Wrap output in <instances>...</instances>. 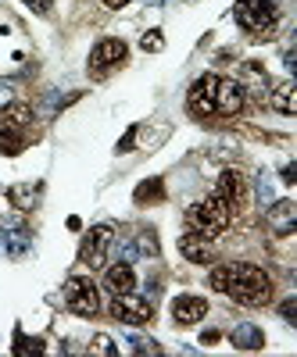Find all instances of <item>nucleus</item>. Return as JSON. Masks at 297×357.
I'll use <instances>...</instances> for the list:
<instances>
[{"label":"nucleus","instance_id":"obj_1","mask_svg":"<svg viewBox=\"0 0 297 357\" xmlns=\"http://www.w3.org/2000/svg\"><path fill=\"white\" fill-rule=\"evenodd\" d=\"M226 293L233 296L236 304H265L273 296V279L261 272L258 264H240V261H233L229 264V286Z\"/></svg>","mask_w":297,"mask_h":357},{"label":"nucleus","instance_id":"obj_23","mask_svg":"<svg viewBox=\"0 0 297 357\" xmlns=\"http://www.w3.org/2000/svg\"><path fill=\"white\" fill-rule=\"evenodd\" d=\"M90 354H104V357H115L118 354V347H115V340L111 336H94V343H90Z\"/></svg>","mask_w":297,"mask_h":357},{"label":"nucleus","instance_id":"obj_25","mask_svg":"<svg viewBox=\"0 0 297 357\" xmlns=\"http://www.w3.org/2000/svg\"><path fill=\"white\" fill-rule=\"evenodd\" d=\"M140 47H143L147 54H158V50L165 47V36L158 33V29H151V33H143V40H140Z\"/></svg>","mask_w":297,"mask_h":357},{"label":"nucleus","instance_id":"obj_22","mask_svg":"<svg viewBox=\"0 0 297 357\" xmlns=\"http://www.w3.org/2000/svg\"><path fill=\"white\" fill-rule=\"evenodd\" d=\"M208 286H212L215 293H226V286H229V264H215L212 275H208Z\"/></svg>","mask_w":297,"mask_h":357},{"label":"nucleus","instance_id":"obj_4","mask_svg":"<svg viewBox=\"0 0 297 357\" xmlns=\"http://www.w3.org/2000/svg\"><path fill=\"white\" fill-rule=\"evenodd\" d=\"M65 304L72 314L79 318H97L101 314V293H97V282L86 279V275H72L65 282Z\"/></svg>","mask_w":297,"mask_h":357},{"label":"nucleus","instance_id":"obj_10","mask_svg":"<svg viewBox=\"0 0 297 357\" xmlns=\"http://www.w3.org/2000/svg\"><path fill=\"white\" fill-rule=\"evenodd\" d=\"M215 193L229 204V211H240V207H244V197H247V186H244L240 172H236V168H226V172L219 175V183H215Z\"/></svg>","mask_w":297,"mask_h":357},{"label":"nucleus","instance_id":"obj_13","mask_svg":"<svg viewBox=\"0 0 297 357\" xmlns=\"http://www.w3.org/2000/svg\"><path fill=\"white\" fill-rule=\"evenodd\" d=\"M208 314V301L204 296H175L172 301V321L175 325H194Z\"/></svg>","mask_w":297,"mask_h":357},{"label":"nucleus","instance_id":"obj_18","mask_svg":"<svg viewBox=\"0 0 297 357\" xmlns=\"http://www.w3.org/2000/svg\"><path fill=\"white\" fill-rule=\"evenodd\" d=\"M233 347L236 350H261L265 347V333L258 329V325L244 321V325H236V329H233Z\"/></svg>","mask_w":297,"mask_h":357},{"label":"nucleus","instance_id":"obj_12","mask_svg":"<svg viewBox=\"0 0 297 357\" xmlns=\"http://www.w3.org/2000/svg\"><path fill=\"white\" fill-rule=\"evenodd\" d=\"M269 229L276 236H290L297 229V204L294 200H273L269 204Z\"/></svg>","mask_w":297,"mask_h":357},{"label":"nucleus","instance_id":"obj_9","mask_svg":"<svg viewBox=\"0 0 297 357\" xmlns=\"http://www.w3.org/2000/svg\"><path fill=\"white\" fill-rule=\"evenodd\" d=\"M244 104H247L244 86L236 82V79H222V75H219V86H215V114L233 118V114L244 111Z\"/></svg>","mask_w":297,"mask_h":357},{"label":"nucleus","instance_id":"obj_7","mask_svg":"<svg viewBox=\"0 0 297 357\" xmlns=\"http://www.w3.org/2000/svg\"><path fill=\"white\" fill-rule=\"evenodd\" d=\"M111 243H115V229H111V225H94L90 232L82 236L79 261H82L86 268H101L104 257H108V250H111Z\"/></svg>","mask_w":297,"mask_h":357},{"label":"nucleus","instance_id":"obj_31","mask_svg":"<svg viewBox=\"0 0 297 357\" xmlns=\"http://www.w3.org/2000/svg\"><path fill=\"white\" fill-rule=\"evenodd\" d=\"M294 178H297V165H283V183L290 186V183H294Z\"/></svg>","mask_w":297,"mask_h":357},{"label":"nucleus","instance_id":"obj_2","mask_svg":"<svg viewBox=\"0 0 297 357\" xmlns=\"http://www.w3.org/2000/svg\"><path fill=\"white\" fill-rule=\"evenodd\" d=\"M229 218H233V211H229V204H226L219 193L197 200L190 211H187V225H190V232H201V236H208V240H215L219 232H226Z\"/></svg>","mask_w":297,"mask_h":357},{"label":"nucleus","instance_id":"obj_27","mask_svg":"<svg viewBox=\"0 0 297 357\" xmlns=\"http://www.w3.org/2000/svg\"><path fill=\"white\" fill-rule=\"evenodd\" d=\"M136 136H140V126L126 129V136L118 139V146H115V151H118V154H126V151H133V146H136Z\"/></svg>","mask_w":297,"mask_h":357},{"label":"nucleus","instance_id":"obj_26","mask_svg":"<svg viewBox=\"0 0 297 357\" xmlns=\"http://www.w3.org/2000/svg\"><path fill=\"white\" fill-rule=\"evenodd\" d=\"M258 200H261L265 207H269V204H273V178H269V175H265V172L258 175Z\"/></svg>","mask_w":297,"mask_h":357},{"label":"nucleus","instance_id":"obj_15","mask_svg":"<svg viewBox=\"0 0 297 357\" xmlns=\"http://www.w3.org/2000/svg\"><path fill=\"white\" fill-rule=\"evenodd\" d=\"M133 286H136V272L129 261H115L104 272V289H111V293H129Z\"/></svg>","mask_w":297,"mask_h":357},{"label":"nucleus","instance_id":"obj_11","mask_svg":"<svg viewBox=\"0 0 297 357\" xmlns=\"http://www.w3.org/2000/svg\"><path fill=\"white\" fill-rule=\"evenodd\" d=\"M29 247H33V232H29L25 225H4V229H0V254L25 257Z\"/></svg>","mask_w":297,"mask_h":357},{"label":"nucleus","instance_id":"obj_6","mask_svg":"<svg viewBox=\"0 0 297 357\" xmlns=\"http://www.w3.org/2000/svg\"><path fill=\"white\" fill-rule=\"evenodd\" d=\"M111 318L122 321V325H151L154 307H151V301H147V296H136L133 289H129V293H115Z\"/></svg>","mask_w":297,"mask_h":357},{"label":"nucleus","instance_id":"obj_17","mask_svg":"<svg viewBox=\"0 0 297 357\" xmlns=\"http://www.w3.org/2000/svg\"><path fill=\"white\" fill-rule=\"evenodd\" d=\"M29 146V132H22V129H15V126H8L4 118H0V154H8V158H15V154H22Z\"/></svg>","mask_w":297,"mask_h":357},{"label":"nucleus","instance_id":"obj_28","mask_svg":"<svg viewBox=\"0 0 297 357\" xmlns=\"http://www.w3.org/2000/svg\"><path fill=\"white\" fill-rule=\"evenodd\" d=\"M22 4H25L29 11H36V15H50V8H54V0H22Z\"/></svg>","mask_w":297,"mask_h":357},{"label":"nucleus","instance_id":"obj_21","mask_svg":"<svg viewBox=\"0 0 297 357\" xmlns=\"http://www.w3.org/2000/svg\"><path fill=\"white\" fill-rule=\"evenodd\" d=\"M15 357H33V354H43V340H33V336H25L22 329L15 333V347H11Z\"/></svg>","mask_w":297,"mask_h":357},{"label":"nucleus","instance_id":"obj_19","mask_svg":"<svg viewBox=\"0 0 297 357\" xmlns=\"http://www.w3.org/2000/svg\"><path fill=\"white\" fill-rule=\"evenodd\" d=\"M133 200L136 204H161L165 200V183H161V178H143V183L136 186V193H133Z\"/></svg>","mask_w":297,"mask_h":357},{"label":"nucleus","instance_id":"obj_29","mask_svg":"<svg viewBox=\"0 0 297 357\" xmlns=\"http://www.w3.org/2000/svg\"><path fill=\"white\" fill-rule=\"evenodd\" d=\"M294 311H297V301H294V296H290V301H287V304H283V307H280V314H283V318H287V321H294V318H297V314H294Z\"/></svg>","mask_w":297,"mask_h":357},{"label":"nucleus","instance_id":"obj_8","mask_svg":"<svg viewBox=\"0 0 297 357\" xmlns=\"http://www.w3.org/2000/svg\"><path fill=\"white\" fill-rule=\"evenodd\" d=\"M215 86H219V75H212V72H204L201 79H194L190 93H187L190 114H197V118H212L215 114Z\"/></svg>","mask_w":297,"mask_h":357},{"label":"nucleus","instance_id":"obj_20","mask_svg":"<svg viewBox=\"0 0 297 357\" xmlns=\"http://www.w3.org/2000/svg\"><path fill=\"white\" fill-rule=\"evenodd\" d=\"M294 89H297V86H294L290 79H287V82H280V86L273 89V97H269V104H273V107H276L280 114H294V111H297V100H294Z\"/></svg>","mask_w":297,"mask_h":357},{"label":"nucleus","instance_id":"obj_3","mask_svg":"<svg viewBox=\"0 0 297 357\" xmlns=\"http://www.w3.org/2000/svg\"><path fill=\"white\" fill-rule=\"evenodd\" d=\"M236 22L254 40H269L276 33V4L273 0H236Z\"/></svg>","mask_w":297,"mask_h":357},{"label":"nucleus","instance_id":"obj_14","mask_svg":"<svg viewBox=\"0 0 297 357\" xmlns=\"http://www.w3.org/2000/svg\"><path fill=\"white\" fill-rule=\"evenodd\" d=\"M180 254L194 264H208L212 261V240L201 236V232H183L180 236Z\"/></svg>","mask_w":297,"mask_h":357},{"label":"nucleus","instance_id":"obj_30","mask_svg":"<svg viewBox=\"0 0 297 357\" xmlns=\"http://www.w3.org/2000/svg\"><path fill=\"white\" fill-rule=\"evenodd\" d=\"M201 343H204V347H215V343H219V329H204V333H201Z\"/></svg>","mask_w":297,"mask_h":357},{"label":"nucleus","instance_id":"obj_32","mask_svg":"<svg viewBox=\"0 0 297 357\" xmlns=\"http://www.w3.org/2000/svg\"><path fill=\"white\" fill-rule=\"evenodd\" d=\"M104 4H108V8H126L129 0H104Z\"/></svg>","mask_w":297,"mask_h":357},{"label":"nucleus","instance_id":"obj_5","mask_svg":"<svg viewBox=\"0 0 297 357\" xmlns=\"http://www.w3.org/2000/svg\"><path fill=\"white\" fill-rule=\"evenodd\" d=\"M129 57L126 40H101L90 50V79H108L111 72H118Z\"/></svg>","mask_w":297,"mask_h":357},{"label":"nucleus","instance_id":"obj_16","mask_svg":"<svg viewBox=\"0 0 297 357\" xmlns=\"http://www.w3.org/2000/svg\"><path fill=\"white\" fill-rule=\"evenodd\" d=\"M40 193H43L40 183H15V186H8V200L18 207V211H33V207L40 204Z\"/></svg>","mask_w":297,"mask_h":357},{"label":"nucleus","instance_id":"obj_24","mask_svg":"<svg viewBox=\"0 0 297 357\" xmlns=\"http://www.w3.org/2000/svg\"><path fill=\"white\" fill-rule=\"evenodd\" d=\"M129 350L133 354H161V347L154 340H143V336H129Z\"/></svg>","mask_w":297,"mask_h":357}]
</instances>
